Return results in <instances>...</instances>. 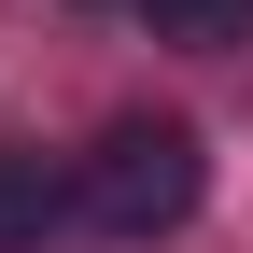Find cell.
Returning <instances> with one entry per match:
<instances>
[{
  "mask_svg": "<svg viewBox=\"0 0 253 253\" xmlns=\"http://www.w3.org/2000/svg\"><path fill=\"white\" fill-rule=\"evenodd\" d=\"M71 183H84V225L99 239H169L197 211L211 155H197L183 113H126V126H99V155H71Z\"/></svg>",
  "mask_w": 253,
  "mask_h": 253,
  "instance_id": "1",
  "label": "cell"
},
{
  "mask_svg": "<svg viewBox=\"0 0 253 253\" xmlns=\"http://www.w3.org/2000/svg\"><path fill=\"white\" fill-rule=\"evenodd\" d=\"M56 225H84V183L42 141H0V253H42Z\"/></svg>",
  "mask_w": 253,
  "mask_h": 253,
  "instance_id": "2",
  "label": "cell"
},
{
  "mask_svg": "<svg viewBox=\"0 0 253 253\" xmlns=\"http://www.w3.org/2000/svg\"><path fill=\"white\" fill-rule=\"evenodd\" d=\"M141 28H155V42H253V0H141Z\"/></svg>",
  "mask_w": 253,
  "mask_h": 253,
  "instance_id": "3",
  "label": "cell"
}]
</instances>
